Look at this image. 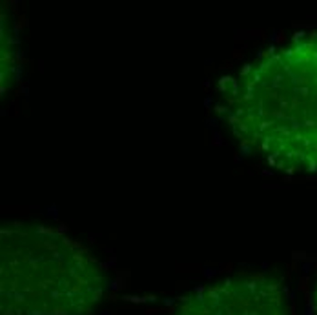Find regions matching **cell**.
Instances as JSON below:
<instances>
[{"mask_svg":"<svg viewBox=\"0 0 317 315\" xmlns=\"http://www.w3.org/2000/svg\"><path fill=\"white\" fill-rule=\"evenodd\" d=\"M233 137L270 168L317 175V31L261 53L222 95Z\"/></svg>","mask_w":317,"mask_h":315,"instance_id":"obj_1","label":"cell"},{"mask_svg":"<svg viewBox=\"0 0 317 315\" xmlns=\"http://www.w3.org/2000/svg\"><path fill=\"white\" fill-rule=\"evenodd\" d=\"M108 288V268L66 231L35 222L0 231L2 315H93Z\"/></svg>","mask_w":317,"mask_h":315,"instance_id":"obj_2","label":"cell"},{"mask_svg":"<svg viewBox=\"0 0 317 315\" xmlns=\"http://www.w3.org/2000/svg\"><path fill=\"white\" fill-rule=\"evenodd\" d=\"M173 315H292V300L275 275H233L190 291Z\"/></svg>","mask_w":317,"mask_h":315,"instance_id":"obj_3","label":"cell"},{"mask_svg":"<svg viewBox=\"0 0 317 315\" xmlns=\"http://www.w3.org/2000/svg\"><path fill=\"white\" fill-rule=\"evenodd\" d=\"M315 310H317V288H315Z\"/></svg>","mask_w":317,"mask_h":315,"instance_id":"obj_4","label":"cell"}]
</instances>
